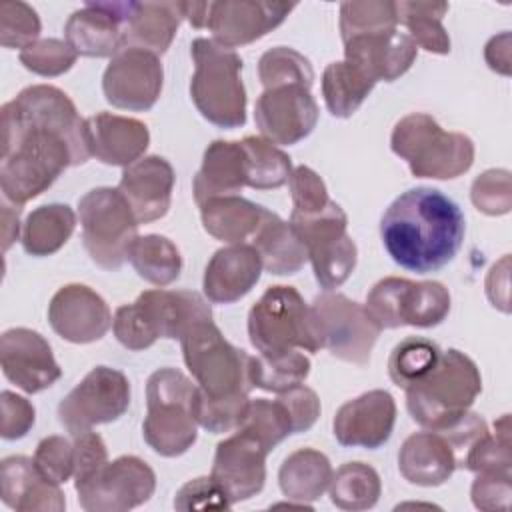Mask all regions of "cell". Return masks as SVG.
Returning a JSON list of instances; mask_svg holds the SVG:
<instances>
[{
    "label": "cell",
    "mask_w": 512,
    "mask_h": 512,
    "mask_svg": "<svg viewBox=\"0 0 512 512\" xmlns=\"http://www.w3.org/2000/svg\"><path fill=\"white\" fill-rule=\"evenodd\" d=\"M80 126L64 114L10 100L2 106L0 188L4 200L22 206L46 192L70 166L90 158Z\"/></svg>",
    "instance_id": "6da1fadb"
},
{
    "label": "cell",
    "mask_w": 512,
    "mask_h": 512,
    "mask_svg": "<svg viewBox=\"0 0 512 512\" xmlns=\"http://www.w3.org/2000/svg\"><path fill=\"white\" fill-rule=\"evenodd\" d=\"M466 220L460 206L436 188L402 192L380 218V240L404 270L428 274L444 268L462 248Z\"/></svg>",
    "instance_id": "7a4b0ae2"
},
{
    "label": "cell",
    "mask_w": 512,
    "mask_h": 512,
    "mask_svg": "<svg viewBox=\"0 0 512 512\" xmlns=\"http://www.w3.org/2000/svg\"><path fill=\"white\" fill-rule=\"evenodd\" d=\"M202 320H212V308L198 292L154 288L144 290L132 304L116 308L112 332L124 348L140 352L158 338L180 340Z\"/></svg>",
    "instance_id": "3957f363"
},
{
    "label": "cell",
    "mask_w": 512,
    "mask_h": 512,
    "mask_svg": "<svg viewBox=\"0 0 512 512\" xmlns=\"http://www.w3.org/2000/svg\"><path fill=\"white\" fill-rule=\"evenodd\" d=\"M404 392L412 420L426 430H442L470 410L482 392V376L470 356L448 348L436 366Z\"/></svg>",
    "instance_id": "277c9868"
},
{
    "label": "cell",
    "mask_w": 512,
    "mask_h": 512,
    "mask_svg": "<svg viewBox=\"0 0 512 512\" xmlns=\"http://www.w3.org/2000/svg\"><path fill=\"white\" fill-rule=\"evenodd\" d=\"M194 74L190 98L196 110L218 128H240L246 122V88L242 82V58L214 42L196 38L190 44Z\"/></svg>",
    "instance_id": "5b68a950"
},
{
    "label": "cell",
    "mask_w": 512,
    "mask_h": 512,
    "mask_svg": "<svg viewBox=\"0 0 512 512\" xmlns=\"http://www.w3.org/2000/svg\"><path fill=\"white\" fill-rule=\"evenodd\" d=\"M198 386L178 368H160L146 382L142 436L164 458L182 456L198 438L194 400Z\"/></svg>",
    "instance_id": "8992f818"
},
{
    "label": "cell",
    "mask_w": 512,
    "mask_h": 512,
    "mask_svg": "<svg viewBox=\"0 0 512 512\" xmlns=\"http://www.w3.org/2000/svg\"><path fill=\"white\" fill-rule=\"evenodd\" d=\"M390 148L408 164L412 176L432 180L462 176L472 168L476 154L470 136L444 130L424 112H412L396 122Z\"/></svg>",
    "instance_id": "52a82bcc"
},
{
    "label": "cell",
    "mask_w": 512,
    "mask_h": 512,
    "mask_svg": "<svg viewBox=\"0 0 512 512\" xmlns=\"http://www.w3.org/2000/svg\"><path fill=\"white\" fill-rule=\"evenodd\" d=\"M182 356L198 390L212 400L246 398L252 384V358L230 344L212 320H202L180 338Z\"/></svg>",
    "instance_id": "ba28073f"
},
{
    "label": "cell",
    "mask_w": 512,
    "mask_h": 512,
    "mask_svg": "<svg viewBox=\"0 0 512 512\" xmlns=\"http://www.w3.org/2000/svg\"><path fill=\"white\" fill-rule=\"evenodd\" d=\"M82 244L90 260L104 270H118L138 238V220L118 188L100 186L78 200Z\"/></svg>",
    "instance_id": "9c48e42d"
},
{
    "label": "cell",
    "mask_w": 512,
    "mask_h": 512,
    "mask_svg": "<svg viewBox=\"0 0 512 512\" xmlns=\"http://www.w3.org/2000/svg\"><path fill=\"white\" fill-rule=\"evenodd\" d=\"M290 224L300 236L312 264L314 278L326 292L340 288L356 268L358 248L348 234V216L340 204L310 214H290Z\"/></svg>",
    "instance_id": "30bf717a"
},
{
    "label": "cell",
    "mask_w": 512,
    "mask_h": 512,
    "mask_svg": "<svg viewBox=\"0 0 512 512\" xmlns=\"http://www.w3.org/2000/svg\"><path fill=\"white\" fill-rule=\"evenodd\" d=\"M248 338L260 354L306 350L318 352L320 346L312 332L310 304L294 286L276 284L256 300L248 312Z\"/></svg>",
    "instance_id": "8fae6325"
},
{
    "label": "cell",
    "mask_w": 512,
    "mask_h": 512,
    "mask_svg": "<svg viewBox=\"0 0 512 512\" xmlns=\"http://www.w3.org/2000/svg\"><path fill=\"white\" fill-rule=\"evenodd\" d=\"M310 322L318 346L354 366H366L370 362L374 344L382 332L366 306L332 290L312 300Z\"/></svg>",
    "instance_id": "7c38bea8"
},
{
    "label": "cell",
    "mask_w": 512,
    "mask_h": 512,
    "mask_svg": "<svg viewBox=\"0 0 512 512\" xmlns=\"http://www.w3.org/2000/svg\"><path fill=\"white\" fill-rule=\"evenodd\" d=\"M364 306L382 330L400 326L434 328L450 312V292L436 280L414 282L386 276L372 286Z\"/></svg>",
    "instance_id": "4fadbf2b"
},
{
    "label": "cell",
    "mask_w": 512,
    "mask_h": 512,
    "mask_svg": "<svg viewBox=\"0 0 512 512\" xmlns=\"http://www.w3.org/2000/svg\"><path fill=\"white\" fill-rule=\"evenodd\" d=\"M130 406V382L110 366L92 368L58 404V420L72 436L124 416Z\"/></svg>",
    "instance_id": "5bb4252c"
},
{
    "label": "cell",
    "mask_w": 512,
    "mask_h": 512,
    "mask_svg": "<svg viewBox=\"0 0 512 512\" xmlns=\"http://www.w3.org/2000/svg\"><path fill=\"white\" fill-rule=\"evenodd\" d=\"M74 488L86 512H124L150 500L156 474L142 458L120 456L74 482Z\"/></svg>",
    "instance_id": "9a60e30c"
},
{
    "label": "cell",
    "mask_w": 512,
    "mask_h": 512,
    "mask_svg": "<svg viewBox=\"0 0 512 512\" xmlns=\"http://www.w3.org/2000/svg\"><path fill=\"white\" fill-rule=\"evenodd\" d=\"M162 84L164 70L160 56L132 46H126L112 56L102 76L106 102L130 112L150 110L160 98Z\"/></svg>",
    "instance_id": "2e32d148"
},
{
    "label": "cell",
    "mask_w": 512,
    "mask_h": 512,
    "mask_svg": "<svg viewBox=\"0 0 512 512\" xmlns=\"http://www.w3.org/2000/svg\"><path fill=\"white\" fill-rule=\"evenodd\" d=\"M318 114L310 88L298 84L264 90L254 104V120L262 138L276 146H292L310 136Z\"/></svg>",
    "instance_id": "e0dca14e"
},
{
    "label": "cell",
    "mask_w": 512,
    "mask_h": 512,
    "mask_svg": "<svg viewBox=\"0 0 512 512\" xmlns=\"http://www.w3.org/2000/svg\"><path fill=\"white\" fill-rule=\"evenodd\" d=\"M296 8L294 2L268 0H220L208 6L212 40L230 50L252 44L280 26Z\"/></svg>",
    "instance_id": "ac0fdd59"
},
{
    "label": "cell",
    "mask_w": 512,
    "mask_h": 512,
    "mask_svg": "<svg viewBox=\"0 0 512 512\" xmlns=\"http://www.w3.org/2000/svg\"><path fill=\"white\" fill-rule=\"evenodd\" d=\"M0 366L4 376L28 394L54 386L62 368L48 340L30 328H10L0 336Z\"/></svg>",
    "instance_id": "d6986e66"
},
{
    "label": "cell",
    "mask_w": 512,
    "mask_h": 512,
    "mask_svg": "<svg viewBox=\"0 0 512 512\" xmlns=\"http://www.w3.org/2000/svg\"><path fill=\"white\" fill-rule=\"evenodd\" d=\"M268 454L262 442L242 430L218 442L210 476L224 488L230 504L250 500L262 492Z\"/></svg>",
    "instance_id": "ffe728a7"
},
{
    "label": "cell",
    "mask_w": 512,
    "mask_h": 512,
    "mask_svg": "<svg viewBox=\"0 0 512 512\" xmlns=\"http://www.w3.org/2000/svg\"><path fill=\"white\" fill-rule=\"evenodd\" d=\"M52 330L72 344H90L112 328V312L106 300L86 284H66L48 304Z\"/></svg>",
    "instance_id": "44dd1931"
},
{
    "label": "cell",
    "mask_w": 512,
    "mask_h": 512,
    "mask_svg": "<svg viewBox=\"0 0 512 512\" xmlns=\"http://www.w3.org/2000/svg\"><path fill=\"white\" fill-rule=\"evenodd\" d=\"M396 424V402L386 390H368L344 402L332 420L338 444L376 450L384 446Z\"/></svg>",
    "instance_id": "7402d4cb"
},
{
    "label": "cell",
    "mask_w": 512,
    "mask_h": 512,
    "mask_svg": "<svg viewBox=\"0 0 512 512\" xmlns=\"http://www.w3.org/2000/svg\"><path fill=\"white\" fill-rule=\"evenodd\" d=\"M134 2H86L64 24V38L78 56L112 58L124 48V24Z\"/></svg>",
    "instance_id": "603a6c76"
},
{
    "label": "cell",
    "mask_w": 512,
    "mask_h": 512,
    "mask_svg": "<svg viewBox=\"0 0 512 512\" xmlns=\"http://www.w3.org/2000/svg\"><path fill=\"white\" fill-rule=\"evenodd\" d=\"M418 46L406 32L384 28L344 40V60L360 68L374 82H394L410 70Z\"/></svg>",
    "instance_id": "cb8c5ba5"
},
{
    "label": "cell",
    "mask_w": 512,
    "mask_h": 512,
    "mask_svg": "<svg viewBox=\"0 0 512 512\" xmlns=\"http://www.w3.org/2000/svg\"><path fill=\"white\" fill-rule=\"evenodd\" d=\"M176 174L172 164L162 156H144L126 166L118 190L128 200L136 220L148 224L168 214Z\"/></svg>",
    "instance_id": "d4e9b609"
},
{
    "label": "cell",
    "mask_w": 512,
    "mask_h": 512,
    "mask_svg": "<svg viewBox=\"0 0 512 512\" xmlns=\"http://www.w3.org/2000/svg\"><path fill=\"white\" fill-rule=\"evenodd\" d=\"M262 270L252 244H228L216 250L204 268V294L214 304H232L256 286Z\"/></svg>",
    "instance_id": "484cf974"
},
{
    "label": "cell",
    "mask_w": 512,
    "mask_h": 512,
    "mask_svg": "<svg viewBox=\"0 0 512 512\" xmlns=\"http://www.w3.org/2000/svg\"><path fill=\"white\" fill-rule=\"evenodd\" d=\"M90 154L108 166H130L144 158L150 144L148 126L136 118L98 112L86 118Z\"/></svg>",
    "instance_id": "4316f807"
},
{
    "label": "cell",
    "mask_w": 512,
    "mask_h": 512,
    "mask_svg": "<svg viewBox=\"0 0 512 512\" xmlns=\"http://www.w3.org/2000/svg\"><path fill=\"white\" fill-rule=\"evenodd\" d=\"M2 500L18 512H62L66 508L60 484L48 480L34 458L8 456L2 460Z\"/></svg>",
    "instance_id": "83f0119b"
},
{
    "label": "cell",
    "mask_w": 512,
    "mask_h": 512,
    "mask_svg": "<svg viewBox=\"0 0 512 512\" xmlns=\"http://www.w3.org/2000/svg\"><path fill=\"white\" fill-rule=\"evenodd\" d=\"M246 152L240 140H214L204 150L202 166L192 180L194 200L202 202L218 196H236L246 186Z\"/></svg>",
    "instance_id": "f1b7e54d"
},
{
    "label": "cell",
    "mask_w": 512,
    "mask_h": 512,
    "mask_svg": "<svg viewBox=\"0 0 512 512\" xmlns=\"http://www.w3.org/2000/svg\"><path fill=\"white\" fill-rule=\"evenodd\" d=\"M456 454L448 440L436 430L410 434L398 452V470L402 478L416 486H440L456 470Z\"/></svg>",
    "instance_id": "f546056e"
},
{
    "label": "cell",
    "mask_w": 512,
    "mask_h": 512,
    "mask_svg": "<svg viewBox=\"0 0 512 512\" xmlns=\"http://www.w3.org/2000/svg\"><path fill=\"white\" fill-rule=\"evenodd\" d=\"M184 20V2H134L124 24V48H142L162 56Z\"/></svg>",
    "instance_id": "4dcf8cb0"
},
{
    "label": "cell",
    "mask_w": 512,
    "mask_h": 512,
    "mask_svg": "<svg viewBox=\"0 0 512 512\" xmlns=\"http://www.w3.org/2000/svg\"><path fill=\"white\" fill-rule=\"evenodd\" d=\"M266 210L240 194L218 196L200 204V218L212 238L228 244H250Z\"/></svg>",
    "instance_id": "1f68e13d"
},
{
    "label": "cell",
    "mask_w": 512,
    "mask_h": 512,
    "mask_svg": "<svg viewBox=\"0 0 512 512\" xmlns=\"http://www.w3.org/2000/svg\"><path fill=\"white\" fill-rule=\"evenodd\" d=\"M250 244L256 248L264 270L274 276L296 274L308 262L306 246L292 224L282 220L272 210H266L264 220Z\"/></svg>",
    "instance_id": "d6a6232c"
},
{
    "label": "cell",
    "mask_w": 512,
    "mask_h": 512,
    "mask_svg": "<svg viewBox=\"0 0 512 512\" xmlns=\"http://www.w3.org/2000/svg\"><path fill=\"white\" fill-rule=\"evenodd\" d=\"M332 474V464L324 452L298 448L284 458L278 470V484L288 500L310 504L328 490Z\"/></svg>",
    "instance_id": "836d02e7"
},
{
    "label": "cell",
    "mask_w": 512,
    "mask_h": 512,
    "mask_svg": "<svg viewBox=\"0 0 512 512\" xmlns=\"http://www.w3.org/2000/svg\"><path fill=\"white\" fill-rule=\"evenodd\" d=\"M76 228V214L68 204H44L34 208L22 224V248L26 254L44 258L58 252Z\"/></svg>",
    "instance_id": "e575fe53"
},
{
    "label": "cell",
    "mask_w": 512,
    "mask_h": 512,
    "mask_svg": "<svg viewBox=\"0 0 512 512\" xmlns=\"http://www.w3.org/2000/svg\"><path fill=\"white\" fill-rule=\"evenodd\" d=\"M374 86L372 78L346 60L330 62L322 72V96L328 112L336 118H350Z\"/></svg>",
    "instance_id": "d590c367"
},
{
    "label": "cell",
    "mask_w": 512,
    "mask_h": 512,
    "mask_svg": "<svg viewBox=\"0 0 512 512\" xmlns=\"http://www.w3.org/2000/svg\"><path fill=\"white\" fill-rule=\"evenodd\" d=\"M446 2H396V18L418 48L432 54H450V36L442 24Z\"/></svg>",
    "instance_id": "8d00e7d4"
},
{
    "label": "cell",
    "mask_w": 512,
    "mask_h": 512,
    "mask_svg": "<svg viewBox=\"0 0 512 512\" xmlns=\"http://www.w3.org/2000/svg\"><path fill=\"white\" fill-rule=\"evenodd\" d=\"M128 260L140 278L160 288L178 280L182 272L178 246L160 234L138 236L130 248Z\"/></svg>",
    "instance_id": "74e56055"
},
{
    "label": "cell",
    "mask_w": 512,
    "mask_h": 512,
    "mask_svg": "<svg viewBox=\"0 0 512 512\" xmlns=\"http://www.w3.org/2000/svg\"><path fill=\"white\" fill-rule=\"evenodd\" d=\"M328 492L332 504L340 510H368L376 506L382 482L370 464L346 462L332 474Z\"/></svg>",
    "instance_id": "f35d334b"
},
{
    "label": "cell",
    "mask_w": 512,
    "mask_h": 512,
    "mask_svg": "<svg viewBox=\"0 0 512 512\" xmlns=\"http://www.w3.org/2000/svg\"><path fill=\"white\" fill-rule=\"evenodd\" d=\"M310 366V358L298 348L258 354L252 358V384L254 388L282 394L300 386L308 378Z\"/></svg>",
    "instance_id": "ab89813d"
},
{
    "label": "cell",
    "mask_w": 512,
    "mask_h": 512,
    "mask_svg": "<svg viewBox=\"0 0 512 512\" xmlns=\"http://www.w3.org/2000/svg\"><path fill=\"white\" fill-rule=\"evenodd\" d=\"M240 142L246 152V186L256 190H274L290 180L292 160L284 150L262 136H246Z\"/></svg>",
    "instance_id": "60d3db41"
},
{
    "label": "cell",
    "mask_w": 512,
    "mask_h": 512,
    "mask_svg": "<svg viewBox=\"0 0 512 512\" xmlns=\"http://www.w3.org/2000/svg\"><path fill=\"white\" fill-rule=\"evenodd\" d=\"M442 350L436 342L422 336H408L398 342L388 358L390 380L406 390L414 382L422 380L438 362Z\"/></svg>",
    "instance_id": "b9f144b4"
},
{
    "label": "cell",
    "mask_w": 512,
    "mask_h": 512,
    "mask_svg": "<svg viewBox=\"0 0 512 512\" xmlns=\"http://www.w3.org/2000/svg\"><path fill=\"white\" fill-rule=\"evenodd\" d=\"M236 430L248 432L258 442H262L268 452H272L284 438L294 434V422L280 398H256L250 400L244 420Z\"/></svg>",
    "instance_id": "7bdbcfd3"
},
{
    "label": "cell",
    "mask_w": 512,
    "mask_h": 512,
    "mask_svg": "<svg viewBox=\"0 0 512 512\" xmlns=\"http://www.w3.org/2000/svg\"><path fill=\"white\" fill-rule=\"evenodd\" d=\"M258 78L264 90L280 86H304L312 88L314 68L310 60L294 48L276 46L266 50L258 60Z\"/></svg>",
    "instance_id": "ee69618b"
},
{
    "label": "cell",
    "mask_w": 512,
    "mask_h": 512,
    "mask_svg": "<svg viewBox=\"0 0 512 512\" xmlns=\"http://www.w3.org/2000/svg\"><path fill=\"white\" fill-rule=\"evenodd\" d=\"M462 468L478 472H512L510 456V416L504 414L494 422V432H486L468 450Z\"/></svg>",
    "instance_id": "f6af8a7d"
},
{
    "label": "cell",
    "mask_w": 512,
    "mask_h": 512,
    "mask_svg": "<svg viewBox=\"0 0 512 512\" xmlns=\"http://www.w3.org/2000/svg\"><path fill=\"white\" fill-rule=\"evenodd\" d=\"M398 28L396 2L390 0H352L340 6V36L342 42L350 36Z\"/></svg>",
    "instance_id": "bcb514c9"
},
{
    "label": "cell",
    "mask_w": 512,
    "mask_h": 512,
    "mask_svg": "<svg viewBox=\"0 0 512 512\" xmlns=\"http://www.w3.org/2000/svg\"><path fill=\"white\" fill-rule=\"evenodd\" d=\"M76 58V50L66 40L58 38H42L20 50L22 66L46 78H54L68 72L74 66Z\"/></svg>",
    "instance_id": "7dc6e473"
},
{
    "label": "cell",
    "mask_w": 512,
    "mask_h": 512,
    "mask_svg": "<svg viewBox=\"0 0 512 512\" xmlns=\"http://www.w3.org/2000/svg\"><path fill=\"white\" fill-rule=\"evenodd\" d=\"M40 18L36 10L20 0L0 2V44L20 48L34 44L40 36Z\"/></svg>",
    "instance_id": "c3c4849f"
},
{
    "label": "cell",
    "mask_w": 512,
    "mask_h": 512,
    "mask_svg": "<svg viewBox=\"0 0 512 512\" xmlns=\"http://www.w3.org/2000/svg\"><path fill=\"white\" fill-rule=\"evenodd\" d=\"M472 204L486 216H502L512 208L510 172L504 168H490L482 172L470 188Z\"/></svg>",
    "instance_id": "681fc988"
},
{
    "label": "cell",
    "mask_w": 512,
    "mask_h": 512,
    "mask_svg": "<svg viewBox=\"0 0 512 512\" xmlns=\"http://www.w3.org/2000/svg\"><path fill=\"white\" fill-rule=\"evenodd\" d=\"M250 398H234V400H212L196 390L194 400V416L198 426L208 430L210 434L232 432L244 420Z\"/></svg>",
    "instance_id": "f907efd6"
},
{
    "label": "cell",
    "mask_w": 512,
    "mask_h": 512,
    "mask_svg": "<svg viewBox=\"0 0 512 512\" xmlns=\"http://www.w3.org/2000/svg\"><path fill=\"white\" fill-rule=\"evenodd\" d=\"M36 468L52 482L64 484L74 476V442L64 436H46L34 452Z\"/></svg>",
    "instance_id": "816d5d0a"
},
{
    "label": "cell",
    "mask_w": 512,
    "mask_h": 512,
    "mask_svg": "<svg viewBox=\"0 0 512 512\" xmlns=\"http://www.w3.org/2000/svg\"><path fill=\"white\" fill-rule=\"evenodd\" d=\"M288 184L292 194V216L310 214L330 204L324 180L308 166H296Z\"/></svg>",
    "instance_id": "f5cc1de1"
},
{
    "label": "cell",
    "mask_w": 512,
    "mask_h": 512,
    "mask_svg": "<svg viewBox=\"0 0 512 512\" xmlns=\"http://www.w3.org/2000/svg\"><path fill=\"white\" fill-rule=\"evenodd\" d=\"M230 506L228 494L212 476H200L186 482L174 498L176 510H224Z\"/></svg>",
    "instance_id": "db71d44e"
},
{
    "label": "cell",
    "mask_w": 512,
    "mask_h": 512,
    "mask_svg": "<svg viewBox=\"0 0 512 512\" xmlns=\"http://www.w3.org/2000/svg\"><path fill=\"white\" fill-rule=\"evenodd\" d=\"M470 496L478 510H508L512 498V472H478Z\"/></svg>",
    "instance_id": "11a10c76"
},
{
    "label": "cell",
    "mask_w": 512,
    "mask_h": 512,
    "mask_svg": "<svg viewBox=\"0 0 512 512\" xmlns=\"http://www.w3.org/2000/svg\"><path fill=\"white\" fill-rule=\"evenodd\" d=\"M0 436L4 440H18L24 438L36 420L34 406L24 398L10 390L0 394Z\"/></svg>",
    "instance_id": "9f6ffc18"
},
{
    "label": "cell",
    "mask_w": 512,
    "mask_h": 512,
    "mask_svg": "<svg viewBox=\"0 0 512 512\" xmlns=\"http://www.w3.org/2000/svg\"><path fill=\"white\" fill-rule=\"evenodd\" d=\"M278 398L284 402V406L292 416L294 434L310 430L320 416V398L312 388L304 384L278 394Z\"/></svg>",
    "instance_id": "6f0895ef"
},
{
    "label": "cell",
    "mask_w": 512,
    "mask_h": 512,
    "mask_svg": "<svg viewBox=\"0 0 512 512\" xmlns=\"http://www.w3.org/2000/svg\"><path fill=\"white\" fill-rule=\"evenodd\" d=\"M108 462V448L100 434L88 430L74 436V482Z\"/></svg>",
    "instance_id": "680465c9"
},
{
    "label": "cell",
    "mask_w": 512,
    "mask_h": 512,
    "mask_svg": "<svg viewBox=\"0 0 512 512\" xmlns=\"http://www.w3.org/2000/svg\"><path fill=\"white\" fill-rule=\"evenodd\" d=\"M484 58L490 66V70L508 76L510 74V32H502L488 40Z\"/></svg>",
    "instance_id": "91938a15"
},
{
    "label": "cell",
    "mask_w": 512,
    "mask_h": 512,
    "mask_svg": "<svg viewBox=\"0 0 512 512\" xmlns=\"http://www.w3.org/2000/svg\"><path fill=\"white\" fill-rule=\"evenodd\" d=\"M20 212H22V206H16L8 200L2 202V250L4 252L20 236Z\"/></svg>",
    "instance_id": "94428289"
},
{
    "label": "cell",
    "mask_w": 512,
    "mask_h": 512,
    "mask_svg": "<svg viewBox=\"0 0 512 512\" xmlns=\"http://www.w3.org/2000/svg\"><path fill=\"white\" fill-rule=\"evenodd\" d=\"M210 2H184V18L192 28H206Z\"/></svg>",
    "instance_id": "6125c7cd"
}]
</instances>
